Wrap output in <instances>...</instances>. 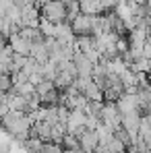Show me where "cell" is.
<instances>
[{"instance_id":"obj_1","label":"cell","mask_w":151,"mask_h":153,"mask_svg":"<svg viewBox=\"0 0 151 153\" xmlns=\"http://www.w3.org/2000/svg\"><path fill=\"white\" fill-rule=\"evenodd\" d=\"M31 124H33V120H31L29 114H25V112H15V110H8V114L0 120V126L4 128L6 132H10L15 141H23V143L31 137L29 134Z\"/></svg>"},{"instance_id":"obj_2","label":"cell","mask_w":151,"mask_h":153,"mask_svg":"<svg viewBox=\"0 0 151 153\" xmlns=\"http://www.w3.org/2000/svg\"><path fill=\"white\" fill-rule=\"evenodd\" d=\"M42 19L54 25L66 21V4L62 0H44L42 2Z\"/></svg>"},{"instance_id":"obj_3","label":"cell","mask_w":151,"mask_h":153,"mask_svg":"<svg viewBox=\"0 0 151 153\" xmlns=\"http://www.w3.org/2000/svg\"><path fill=\"white\" fill-rule=\"evenodd\" d=\"M95 25H97V17L95 15H85V13H79L75 19L71 21V29L77 37L81 35H93L95 31Z\"/></svg>"},{"instance_id":"obj_4","label":"cell","mask_w":151,"mask_h":153,"mask_svg":"<svg viewBox=\"0 0 151 153\" xmlns=\"http://www.w3.org/2000/svg\"><path fill=\"white\" fill-rule=\"evenodd\" d=\"M101 122L108 124L112 130L122 126V114H120L116 102H103V108H101Z\"/></svg>"},{"instance_id":"obj_5","label":"cell","mask_w":151,"mask_h":153,"mask_svg":"<svg viewBox=\"0 0 151 153\" xmlns=\"http://www.w3.org/2000/svg\"><path fill=\"white\" fill-rule=\"evenodd\" d=\"M73 64L77 68V76H83V79H91V73H93V62H89V58L81 52L73 54Z\"/></svg>"},{"instance_id":"obj_6","label":"cell","mask_w":151,"mask_h":153,"mask_svg":"<svg viewBox=\"0 0 151 153\" xmlns=\"http://www.w3.org/2000/svg\"><path fill=\"white\" fill-rule=\"evenodd\" d=\"M79 147H81V151L83 153H93V149L97 147V132L95 130H91V128H85L79 137Z\"/></svg>"},{"instance_id":"obj_7","label":"cell","mask_w":151,"mask_h":153,"mask_svg":"<svg viewBox=\"0 0 151 153\" xmlns=\"http://www.w3.org/2000/svg\"><path fill=\"white\" fill-rule=\"evenodd\" d=\"M8 39H10V44H8V46L13 48V52H15V54L29 56V52H31V42H29L27 37H23V35L17 31V33H13Z\"/></svg>"},{"instance_id":"obj_8","label":"cell","mask_w":151,"mask_h":153,"mask_svg":"<svg viewBox=\"0 0 151 153\" xmlns=\"http://www.w3.org/2000/svg\"><path fill=\"white\" fill-rule=\"evenodd\" d=\"M85 97H87V102H103V93H101V89L93 83V79L85 85V89L81 91Z\"/></svg>"},{"instance_id":"obj_9","label":"cell","mask_w":151,"mask_h":153,"mask_svg":"<svg viewBox=\"0 0 151 153\" xmlns=\"http://www.w3.org/2000/svg\"><path fill=\"white\" fill-rule=\"evenodd\" d=\"M95 132H97V141H100V145H106V147H108V143L114 139V130L108 126V124H103V122L95 128Z\"/></svg>"},{"instance_id":"obj_10","label":"cell","mask_w":151,"mask_h":153,"mask_svg":"<svg viewBox=\"0 0 151 153\" xmlns=\"http://www.w3.org/2000/svg\"><path fill=\"white\" fill-rule=\"evenodd\" d=\"M15 95H21V97H29V95H33L35 93V87L27 81V83H17V85H13V89H10Z\"/></svg>"},{"instance_id":"obj_11","label":"cell","mask_w":151,"mask_h":153,"mask_svg":"<svg viewBox=\"0 0 151 153\" xmlns=\"http://www.w3.org/2000/svg\"><path fill=\"white\" fill-rule=\"evenodd\" d=\"M60 147H64V151H71V149H81V147H79V139H77L75 134H68V132L62 137Z\"/></svg>"},{"instance_id":"obj_12","label":"cell","mask_w":151,"mask_h":153,"mask_svg":"<svg viewBox=\"0 0 151 153\" xmlns=\"http://www.w3.org/2000/svg\"><path fill=\"white\" fill-rule=\"evenodd\" d=\"M44 143H46V141H42V139H37V137H29L25 141V147L29 149V153H42Z\"/></svg>"},{"instance_id":"obj_13","label":"cell","mask_w":151,"mask_h":153,"mask_svg":"<svg viewBox=\"0 0 151 153\" xmlns=\"http://www.w3.org/2000/svg\"><path fill=\"white\" fill-rule=\"evenodd\" d=\"M108 153H126V145L120 141V139H112L110 143H108Z\"/></svg>"},{"instance_id":"obj_14","label":"cell","mask_w":151,"mask_h":153,"mask_svg":"<svg viewBox=\"0 0 151 153\" xmlns=\"http://www.w3.org/2000/svg\"><path fill=\"white\" fill-rule=\"evenodd\" d=\"M52 89H56V85H54V81H48V79H44L39 85H35V93L37 95H44V93H48Z\"/></svg>"},{"instance_id":"obj_15","label":"cell","mask_w":151,"mask_h":153,"mask_svg":"<svg viewBox=\"0 0 151 153\" xmlns=\"http://www.w3.org/2000/svg\"><path fill=\"white\" fill-rule=\"evenodd\" d=\"M13 89V76L10 75H0V91L2 93H8Z\"/></svg>"},{"instance_id":"obj_16","label":"cell","mask_w":151,"mask_h":153,"mask_svg":"<svg viewBox=\"0 0 151 153\" xmlns=\"http://www.w3.org/2000/svg\"><path fill=\"white\" fill-rule=\"evenodd\" d=\"M6 153H29V149L25 147V143H21V141H13Z\"/></svg>"},{"instance_id":"obj_17","label":"cell","mask_w":151,"mask_h":153,"mask_svg":"<svg viewBox=\"0 0 151 153\" xmlns=\"http://www.w3.org/2000/svg\"><path fill=\"white\" fill-rule=\"evenodd\" d=\"M42 153H62V147L58 143H52V141H46L44 147H42Z\"/></svg>"},{"instance_id":"obj_18","label":"cell","mask_w":151,"mask_h":153,"mask_svg":"<svg viewBox=\"0 0 151 153\" xmlns=\"http://www.w3.org/2000/svg\"><path fill=\"white\" fill-rule=\"evenodd\" d=\"M143 56L145 58H151V35L145 39V44H143Z\"/></svg>"},{"instance_id":"obj_19","label":"cell","mask_w":151,"mask_h":153,"mask_svg":"<svg viewBox=\"0 0 151 153\" xmlns=\"http://www.w3.org/2000/svg\"><path fill=\"white\" fill-rule=\"evenodd\" d=\"M8 110H10V108H8L6 103H0V120H2V118L8 114Z\"/></svg>"},{"instance_id":"obj_20","label":"cell","mask_w":151,"mask_h":153,"mask_svg":"<svg viewBox=\"0 0 151 153\" xmlns=\"http://www.w3.org/2000/svg\"><path fill=\"white\" fill-rule=\"evenodd\" d=\"M62 151H64V149H62ZM64 153H83V151H81V149H71V151H64Z\"/></svg>"}]
</instances>
